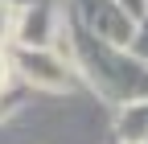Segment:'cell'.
<instances>
[{
	"label": "cell",
	"mask_w": 148,
	"mask_h": 144,
	"mask_svg": "<svg viewBox=\"0 0 148 144\" xmlns=\"http://www.w3.org/2000/svg\"><path fill=\"white\" fill-rule=\"evenodd\" d=\"M70 62L107 103H115V107L148 103V66L136 62L127 49H115V45L86 37L78 25L70 29Z\"/></svg>",
	"instance_id": "1"
},
{
	"label": "cell",
	"mask_w": 148,
	"mask_h": 144,
	"mask_svg": "<svg viewBox=\"0 0 148 144\" xmlns=\"http://www.w3.org/2000/svg\"><path fill=\"white\" fill-rule=\"evenodd\" d=\"M8 66L25 86L45 91V95H66L78 78L70 53L62 49H8Z\"/></svg>",
	"instance_id": "2"
},
{
	"label": "cell",
	"mask_w": 148,
	"mask_h": 144,
	"mask_svg": "<svg viewBox=\"0 0 148 144\" xmlns=\"http://www.w3.org/2000/svg\"><path fill=\"white\" fill-rule=\"evenodd\" d=\"M74 4V16H78V25L86 37H95L103 45H115V49H127L136 37V21L127 16L115 0H70Z\"/></svg>",
	"instance_id": "3"
},
{
	"label": "cell",
	"mask_w": 148,
	"mask_h": 144,
	"mask_svg": "<svg viewBox=\"0 0 148 144\" xmlns=\"http://www.w3.org/2000/svg\"><path fill=\"white\" fill-rule=\"evenodd\" d=\"M62 12L53 0H29L12 16V49H58Z\"/></svg>",
	"instance_id": "4"
},
{
	"label": "cell",
	"mask_w": 148,
	"mask_h": 144,
	"mask_svg": "<svg viewBox=\"0 0 148 144\" xmlns=\"http://www.w3.org/2000/svg\"><path fill=\"white\" fill-rule=\"evenodd\" d=\"M115 136H119V144H144V140H148V103H127V107H119Z\"/></svg>",
	"instance_id": "5"
},
{
	"label": "cell",
	"mask_w": 148,
	"mask_h": 144,
	"mask_svg": "<svg viewBox=\"0 0 148 144\" xmlns=\"http://www.w3.org/2000/svg\"><path fill=\"white\" fill-rule=\"evenodd\" d=\"M12 16H16V8L8 4V0H0V49L12 41Z\"/></svg>",
	"instance_id": "6"
},
{
	"label": "cell",
	"mask_w": 148,
	"mask_h": 144,
	"mask_svg": "<svg viewBox=\"0 0 148 144\" xmlns=\"http://www.w3.org/2000/svg\"><path fill=\"white\" fill-rule=\"evenodd\" d=\"M115 4L132 16V21H140V16H144V0H115Z\"/></svg>",
	"instance_id": "7"
},
{
	"label": "cell",
	"mask_w": 148,
	"mask_h": 144,
	"mask_svg": "<svg viewBox=\"0 0 148 144\" xmlns=\"http://www.w3.org/2000/svg\"><path fill=\"white\" fill-rule=\"evenodd\" d=\"M8 78H12V66H8V49H0V95H4Z\"/></svg>",
	"instance_id": "8"
},
{
	"label": "cell",
	"mask_w": 148,
	"mask_h": 144,
	"mask_svg": "<svg viewBox=\"0 0 148 144\" xmlns=\"http://www.w3.org/2000/svg\"><path fill=\"white\" fill-rule=\"evenodd\" d=\"M8 4H12V8H21V4H29V0H8Z\"/></svg>",
	"instance_id": "9"
},
{
	"label": "cell",
	"mask_w": 148,
	"mask_h": 144,
	"mask_svg": "<svg viewBox=\"0 0 148 144\" xmlns=\"http://www.w3.org/2000/svg\"><path fill=\"white\" fill-rule=\"evenodd\" d=\"M144 12H148V0H144Z\"/></svg>",
	"instance_id": "10"
}]
</instances>
